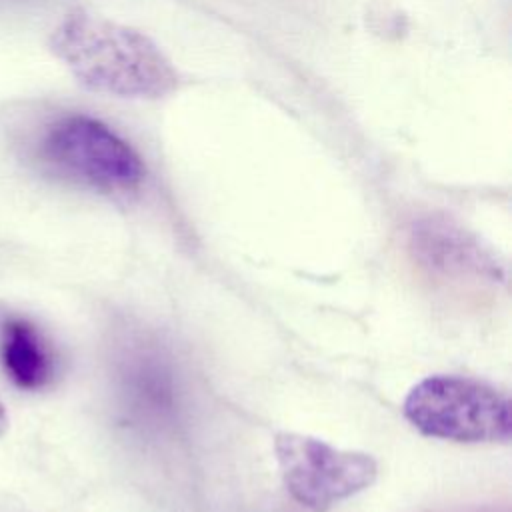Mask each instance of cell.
I'll return each instance as SVG.
<instances>
[{"mask_svg": "<svg viewBox=\"0 0 512 512\" xmlns=\"http://www.w3.org/2000/svg\"><path fill=\"white\" fill-rule=\"evenodd\" d=\"M52 52L86 88L120 98H162L178 72L142 32L86 12L68 14L50 38Z\"/></svg>", "mask_w": 512, "mask_h": 512, "instance_id": "cell-1", "label": "cell"}, {"mask_svg": "<svg viewBox=\"0 0 512 512\" xmlns=\"http://www.w3.org/2000/svg\"><path fill=\"white\" fill-rule=\"evenodd\" d=\"M404 418L424 436L452 442H508L510 400L496 386L454 374H432L410 388Z\"/></svg>", "mask_w": 512, "mask_h": 512, "instance_id": "cell-2", "label": "cell"}, {"mask_svg": "<svg viewBox=\"0 0 512 512\" xmlns=\"http://www.w3.org/2000/svg\"><path fill=\"white\" fill-rule=\"evenodd\" d=\"M38 158L56 174L100 192H128L144 178L136 150L104 122L84 114L52 122L38 142Z\"/></svg>", "mask_w": 512, "mask_h": 512, "instance_id": "cell-3", "label": "cell"}, {"mask_svg": "<svg viewBox=\"0 0 512 512\" xmlns=\"http://www.w3.org/2000/svg\"><path fill=\"white\" fill-rule=\"evenodd\" d=\"M274 452L286 490L314 512L366 490L378 476V464L370 454L340 450L308 434L278 432Z\"/></svg>", "mask_w": 512, "mask_h": 512, "instance_id": "cell-4", "label": "cell"}, {"mask_svg": "<svg viewBox=\"0 0 512 512\" xmlns=\"http://www.w3.org/2000/svg\"><path fill=\"white\" fill-rule=\"evenodd\" d=\"M0 364L22 390H40L54 376V356L46 338L20 314L0 316Z\"/></svg>", "mask_w": 512, "mask_h": 512, "instance_id": "cell-5", "label": "cell"}, {"mask_svg": "<svg viewBox=\"0 0 512 512\" xmlns=\"http://www.w3.org/2000/svg\"><path fill=\"white\" fill-rule=\"evenodd\" d=\"M6 428H8V416H6L4 404L0 402V436L6 432Z\"/></svg>", "mask_w": 512, "mask_h": 512, "instance_id": "cell-6", "label": "cell"}]
</instances>
